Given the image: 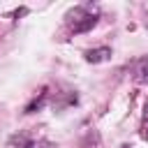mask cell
Returning <instances> with one entry per match:
<instances>
[{"instance_id":"1","label":"cell","mask_w":148,"mask_h":148,"mask_svg":"<svg viewBox=\"0 0 148 148\" xmlns=\"http://www.w3.org/2000/svg\"><path fill=\"white\" fill-rule=\"evenodd\" d=\"M65 18H67V25H69L72 32H88V30H92L95 23H97V14H95L88 5L69 9Z\"/></svg>"},{"instance_id":"3","label":"cell","mask_w":148,"mask_h":148,"mask_svg":"<svg viewBox=\"0 0 148 148\" xmlns=\"http://www.w3.org/2000/svg\"><path fill=\"white\" fill-rule=\"evenodd\" d=\"M134 79L139 83H148V56L139 58L136 65H134Z\"/></svg>"},{"instance_id":"7","label":"cell","mask_w":148,"mask_h":148,"mask_svg":"<svg viewBox=\"0 0 148 148\" xmlns=\"http://www.w3.org/2000/svg\"><path fill=\"white\" fill-rule=\"evenodd\" d=\"M141 134H143V139H148V111H146V116H143V125H141Z\"/></svg>"},{"instance_id":"8","label":"cell","mask_w":148,"mask_h":148,"mask_svg":"<svg viewBox=\"0 0 148 148\" xmlns=\"http://www.w3.org/2000/svg\"><path fill=\"white\" fill-rule=\"evenodd\" d=\"M123 148H130V146H123Z\"/></svg>"},{"instance_id":"5","label":"cell","mask_w":148,"mask_h":148,"mask_svg":"<svg viewBox=\"0 0 148 148\" xmlns=\"http://www.w3.org/2000/svg\"><path fill=\"white\" fill-rule=\"evenodd\" d=\"M28 136L25 134H14L12 139H9V143H7V148H28Z\"/></svg>"},{"instance_id":"6","label":"cell","mask_w":148,"mask_h":148,"mask_svg":"<svg viewBox=\"0 0 148 148\" xmlns=\"http://www.w3.org/2000/svg\"><path fill=\"white\" fill-rule=\"evenodd\" d=\"M28 148H53V143L46 141V139H39V141H30Z\"/></svg>"},{"instance_id":"2","label":"cell","mask_w":148,"mask_h":148,"mask_svg":"<svg viewBox=\"0 0 148 148\" xmlns=\"http://www.w3.org/2000/svg\"><path fill=\"white\" fill-rule=\"evenodd\" d=\"M83 58H86V62H92V65H97V62H104V60H109V58H111V49H109V46L88 49V51L83 53Z\"/></svg>"},{"instance_id":"4","label":"cell","mask_w":148,"mask_h":148,"mask_svg":"<svg viewBox=\"0 0 148 148\" xmlns=\"http://www.w3.org/2000/svg\"><path fill=\"white\" fill-rule=\"evenodd\" d=\"M44 99H46V88H42V90H39V95H37V97H35V99H32V102L25 106V113H35L37 109H42Z\"/></svg>"}]
</instances>
